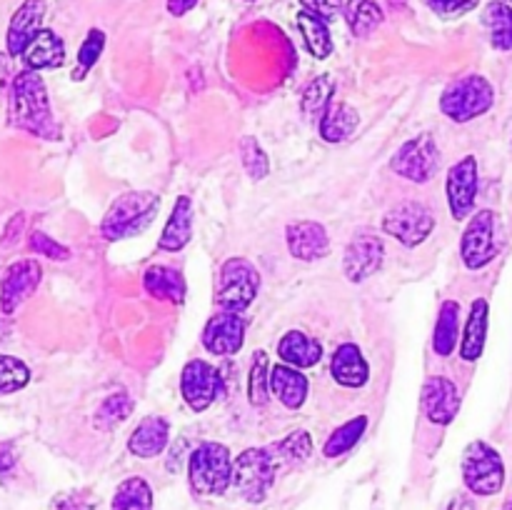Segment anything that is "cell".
Masks as SVG:
<instances>
[{"instance_id": "obj_1", "label": "cell", "mask_w": 512, "mask_h": 510, "mask_svg": "<svg viewBox=\"0 0 512 510\" xmlns=\"http://www.w3.org/2000/svg\"><path fill=\"white\" fill-rule=\"evenodd\" d=\"M8 120L13 128L38 135V138H60V128L53 118V110H50L48 90H45V83L38 75V70L25 68L23 73L13 78L8 98Z\"/></svg>"}, {"instance_id": "obj_2", "label": "cell", "mask_w": 512, "mask_h": 510, "mask_svg": "<svg viewBox=\"0 0 512 510\" xmlns=\"http://www.w3.org/2000/svg\"><path fill=\"white\" fill-rule=\"evenodd\" d=\"M160 208V198L150 190H133L113 200L100 223V235L105 240H123L143 233L153 223Z\"/></svg>"}, {"instance_id": "obj_3", "label": "cell", "mask_w": 512, "mask_h": 510, "mask_svg": "<svg viewBox=\"0 0 512 510\" xmlns=\"http://www.w3.org/2000/svg\"><path fill=\"white\" fill-rule=\"evenodd\" d=\"M280 463L270 448H248L233 463V488L248 503H263L278 478Z\"/></svg>"}, {"instance_id": "obj_4", "label": "cell", "mask_w": 512, "mask_h": 510, "mask_svg": "<svg viewBox=\"0 0 512 510\" xmlns=\"http://www.w3.org/2000/svg\"><path fill=\"white\" fill-rule=\"evenodd\" d=\"M190 485L198 495H223L233 485V458L223 443H203L188 463Z\"/></svg>"}, {"instance_id": "obj_5", "label": "cell", "mask_w": 512, "mask_h": 510, "mask_svg": "<svg viewBox=\"0 0 512 510\" xmlns=\"http://www.w3.org/2000/svg\"><path fill=\"white\" fill-rule=\"evenodd\" d=\"M495 103V90L483 75H465L455 80L440 98V110L455 123H468L488 113Z\"/></svg>"}, {"instance_id": "obj_6", "label": "cell", "mask_w": 512, "mask_h": 510, "mask_svg": "<svg viewBox=\"0 0 512 510\" xmlns=\"http://www.w3.org/2000/svg\"><path fill=\"white\" fill-rule=\"evenodd\" d=\"M463 480L475 495L500 493L505 485V465L498 450L485 440H473L463 453Z\"/></svg>"}, {"instance_id": "obj_7", "label": "cell", "mask_w": 512, "mask_h": 510, "mask_svg": "<svg viewBox=\"0 0 512 510\" xmlns=\"http://www.w3.org/2000/svg\"><path fill=\"white\" fill-rule=\"evenodd\" d=\"M260 290V273L255 270V265L245 258H230L225 260L223 268H220V280H218V305L223 310H235V313H243L250 303L255 300Z\"/></svg>"}, {"instance_id": "obj_8", "label": "cell", "mask_w": 512, "mask_h": 510, "mask_svg": "<svg viewBox=\"0 0 512 510\" xmlns=\"http://www.w3.org/2000/svg\"><path fill=\"white\" fill-rule=\"evenodd\" d=\"M435 228V215L420 200H403L395 208L388 210L383 220V230L388 235H393L398 243H403L405 248H418L420 243L428 240V235Z\"/></svg>"}, {"instance_id": "obj_9", "label": "cell", "mask_w": 512, "mask_h": 510, "mask_svg": "<svg viewBox=\"0 0 512 510\" xmlns=\"http://www.w3.org/2000/svg\"><path fill=\"white\" fill-rule=\"evenodd\" d=\"M438 163V145H435L433 135L423 133L418 135V138L400 145V150L393 155V160H390V168H393V173H398L400 178L405 180L428 183L435 175V170H438Z\"/></svg>"}, {"instance_id": "obj_10", "label": "cell", "mask_w": 512, "mask_h": 510, "mask_svg": "<svg viewBox=\"0 0 512 510\" xmlns=\"http://www.w3.org/2000/svg\"><path fill=\"white\" fill-rule=\"evenodd\" d=\"M180 390H183V398L195 413H203L210 405L218 400V395L223 393V378H220L218 370L213 368L205 360H190L183 368L180 375Z\"/></svg>"}, {"instance_id": "obj_11", "label": "cell", "mask_w": 512, "mask_h": 510, "mask_svg": "<svg viewBox=\"0 0 512 510\" xmlns=\"http://www.w3.org/2000/svg\"><path fill=\"white\" fill-rule=\"evenodd\" d=\"M460 255L470 270H480L495 258V213L478 210L460 240Z\"/></svg>"}, {"instance_id": "obj_12", "label": "cell", "mask_w": 512, "mask_h": 510, "mask_svg": "<svg viewBox=\"0 0 512 510\" xmlns=\"http://www.w3.org/2000/svg\"><path fill=\"white\" fill-rule=\"evenodd\" d=\"M445 190H448V205L453 218H468L475 208V195H478V160H475V155H465L448 170Z\"/></svg>"}, {"instance_id": "obj_13", "label": "cell", "mask_w": 512, "mask_h": 510, "mask_svg": "<svg viewBox=\"0 0 512 510\" xmlns=\"http://www.w3.org/2000/svg\"><path fill=\"white\" fill-rule=\"evenodd\" d=\"M40 278H43V268L38 265V260L25 258L10 265L3 275V283H0V308H3V313H15L35 293Z\"/></svg>"}, {"instance_id": "obj_14", "label": "cell", "mask_w": 512, "mask_h": 510, "mask_svg": "<svg viewBox=\"0 0 512 510\" xmlns=\"http://www.w3.org/2000/svg\"><path fill=\"white\" fill-rule=\"evenodd\" d=\"M385 258V245L380 235L373 233H360L350 240V245L345 248L343 258V270L348 275L350 283H363L370 275L378 273L383 268Z\"/></svg>"}, {"instance_id": "obj_15", "label": "cell", "mask_w": 512, "mask_h": 510, "mask_svg": "<svg viewBox=\"0 0 512 510\" xmlns=\"http://www.w3.org/2000/svg\"><path fill=\"white\" fill-rule=\"evenodd\" d=\"M245 343V318L235 310L213 315L203 330V345L213 355H235Z\"/></svg>"}, {"instance_id": "obj_16", "label": "cell", "mask_w": 512, "mask_h": 510, "mask_svg": "<svg viewBox=\"0 0 512 510\" xmlns=\"http://www.w3.org/2000/svg\"><path fill=\"white\" fill-rule=\"evenodd\" d=\"M420 403H423V410L430 423L450 425L460 410V390L453 380L438 375V378H430L423 385Z\"/></svg>"}, {"instance_id": "obj_17", "label": "cell", "mask_w": 512, "mask_h": 510, "mask_svg": "<svg viewBox=\"0 0 512 510\" xmlns=\"http://www.w3.org/2000/svg\"><path fill=\"white\" fill-rule=\"evenodd\" d=\"M48 3L45 0H25L18 10L13 13L8 25V35H5V45H8V55H23L30 40L43 30V18Z\"/></svg>"}, {"instance_id": "obj_18", "label": "cell", "mask_w": 512, "mask_h": 510, "mask_svg": "<svg viewBox=\"0 0 512 510\" xmlns=\"http://www.w3.org/2000/svg\"><path fill=\"white\" fill-rule=\"evenodd\" d=\"M285 238H288L290 255L305 263H313V260L325 258L330 253V238L325 225L315 223V220H298V223H290L285 230Z\"/></svg>"}, {"instance_id": "obj_19", "label": "cell", "mask_w": 512, "mask_h": 510, "mask_svg": "<svg viewBox=\"0 0 512 510\" xmlns=\"http://www.w3.org/2000/svg\"><path fill=\"white\" fill-rule=\"evenodd\" d=\"M170 440V425L168 420L160 418V415H148L138 423V428L133 430L128 440V450L135 458H155V455L163 453L168 448Z\"/></svg>"}, {"instance_id": "obj_20", "label": "cell", "mask_w": 512, "mask_h": 510, "mask_svg": "<svg viewBox=\"0 0 512 510\" xmlns=\"http://www.w3.org/2000/svg\"><path fill=\"white\" fill-rule=\"evenodd\" d=\"M330 373H333L335 383L345 385V388H363L370 378V365L358 345L343 343L333 353Z\"/></svg>"}, {"instance_id": "obj_21", "label": "cell", "mask_w": 512, "mask_h": 510, "mask_svg": "<svg viewBox=\"0 0 512 510\" xmlns=\"http://www.w3.org/2000/svg\"><path fill=\"white\" fill-rule=\"evenodd\" d=\"M190 238H193V203H190L188 195H183V198L175 200L173 213H170L163 235L158 240V248L178 253L190 243Z\"/></svg>"}, {"instance_id": "obj_22", "label": "cell", "mask_w": 512, "mask_h": 510, "mask_svg": "<svg viewBox=\"0 0 512 510\" xmlns=\"http://www.w3.org/2000/svg\"><path fill=\"white\" fill-rule=\"evenodd\" d=\"M270 390L278 395L285 408L298 410L308 398V378L293 365H275L270 370Z\"/></svg>"}, {"instance_id": "obj_23", "label": "cell", "mask_w": 512, "mask_h": 510, "mask_svg": "<svg viewBox=\"0 0 512 510\" xmlns=\"http://www.w3.org/2000/svg\"><path fill=\"white\" fill-rule=\"evenodd\" d=\"M278 355L285 365H293L298 370L313 368L323 358V345L310 335L300 333V330H290L278 343Z\"/></svg>"}, {"instance_id": "obj_24", "label": "cell", "mask_w": 512, "mask_h": 510, "mask_svg": "<svg viewBox=\"0 0 512 510\" xmlns=\"http://www.w3.org/2000/svg\"><path fill=\"white\" fill-rule=\"evenodd\" d=\"M28 70H53L65 63V43L53 30H40L23 53Z\"/></svg>"}, {"instance_id": "obj_25", "label": "cell", "mask_w": 512, "mask_h": 510, "mask_svg": "<svg viewBox=\"0 0 512 510\" xmlns=\"http://www.w3.org/2000/svg\"><path fill=\"white\" fill-rule=\"evenodd\" d=\"M488 300L478 298L470 308L468 315V323H465V335H463V343H460V358L465 363H475V360L483 355L485 350V338H488Z\"/></svg>"}, {"instance_id": "obj_26", "label": "cell", "mask_w": 512, "mask_h": 510, "mask_svg": "<svg viewBox=\"0 0 512 510\" xmlns=\"http://www.w3.org/2000/svg\"><path fill=\"white\" fill-rule=\"evenodd\" d=\"M358 123H360V115L353 105L335 103L333 100L318 123L320 138L328 140V143H343V140H348L350 135L358 130Z\"/></svg>"}, {"instance_id": "obj_27", "label": "cell", "mask_w": 512, "mask_h": 510, "mask_svg": "<svg viewBox=\"0 0 512 510\" xmlns=\"http://www.w3.org/2000/svg\"><path fill=\"white\" fill-rule=\"evenodd\" d=\"M143 285L148 290V295H153L155 300H168V303L175 305H180L185 300L183 275L175 268H168V265H153V268L145 270Z\"/></svg>"}, {"instance_id": "obj_28", "label": "cell", "mask_w": 512, "mask_h": 510, "mask_svg": "<svg viewBox=\"0 0 512 510\" xmlns=\"http://www.w3.org/2000/svg\"><path fill=\"white\" fill-rule=\"evenodd\" d=\"M483 25L490 33V43L498 50H512V5L493 0L483 10Z\"/></svg>"}, {"instance_id": "obj_29", "label": "cell", "mask_w": 512, "mask_h": 510, "mask_svg": "<svg viewBox=\"0 0 512 510\" xmlns=\"http://www.w3.org/2000/svg\"><path fill=\"white\" fill-rule=\"evenodd\" d=\"M458 330H460V305L455 300H445L440 305L438 323H435L433 348L440 358L453 355L455 345H458Z\"/></svg>"}, {"instance_id": "obj_30", "label": "cell", "mask_w": 512, "mask_h": 510, "mask_svg": "<svg viewBox=\"0 0 512 510\" xmlns=\"http://www.w3.org/2000/svg\"><path fill=\"white\" fill-rule=\"evenodd\" d=\"M298 28L303 33L305 45H308L310 53L318 60H325L330 53H333V38H330L328 23L318 15L308 13V10H300L298 13Z\"/></svg>"}, {"instance_id": "obj_31", "label": "cell", "mask_w": 512, "mask_h": 510, "mask_svg": "<svg viewBox=\"0 0 512 510\" xmlns=\"http://www.w3.org/2000/svg\"><path fill=\"white\" fill-rule=\"evenodd\" d=\"M133 413V398H130L125 390H118V393L108 395V398L100 403V408L95 410L93 428L103 430V433H110L113 428H118L120 423L130 418Z\"/></svg>"}, {"instance_id": "obj_32", "label": "cell", "mask_w": 512, "mask_h": 510, "mask_svg": "<svg viewBox=\"0 0 512 510\" xmlns=\"http://www.w3.org/2000/svg\"><path fill=\"white\" fill-rule=\"evenodd\" d=\"M345 20H348L350 30L358 38H365V35L373 33L380 23H383V10L378 8V3L373 0H348L343 5Z\"/></svg>"}, {"instance_id": "obj_33", "label": "cell", "mask_w": 512, "mask_h": 510, "mask_svg": "<svg viewBox=\"0 0 512 510\" xmlns=\"http://www.w3.org/2000/svg\"><path fill=\"white\" fill-rule=\"evenodd\" d=\"M110 510H153V490L143 478H128L118 485Z\"/></svg>"}, {"instance_id": "obj_34", "label": "cell", "mask_w": 512, "mask_h": 510, "mask_svg": "<svg viewBox=\"0 0 512 510\" xmlns=\"http://www.w3.org/2000/svg\"><path fill=\"white\" fill-rule=\"evenodd\" d=\"M333 90H335L333 78H330V75H318V78L305 88L303 100H300V108H303L305 118L318 120L320 123V118L325 115L328 105L333 103Z\"/></svg>"}, {"instance_id": "obj_35", "label": "cell", "mask_w": 512, "mask_h": 510, "mask_svg": "<svg viewBox=\"0 0 512 510\" xmlns=\"http://www.w3.org/2000/svg\"><path fill=\"white\" fill-rule=\"evenodd\" d=\"M365 428H368V418H365V415H358V418L348 420V423L340 425V428L330 435L328 443H325V448H323V453L328 455V458L345 455L348 450H353L355 445H358V440L363 438Z\"/></svg>"}, {"instance_id": "obj_36", "label": "cell", "mask_w": 512, "mask_h": 510, "mask_svg": "<svg viewBox=\"0 0 512 510\" xmlns=\"http://www.w3.org/2000/svg\"><path fill=\"white\" fill-rule=\"evenodd\" d=\"M270 450H273L278 463H303L313 453V440H310V433H305V430H295V433H290L288 438L280 440Z\"/></svg>"}, {"instance_id": "obj_37", "label": "cell", "mask_w": 512, "mask_h": 510, "mask_svg": "<svg viewBox=\"0 0 512 510\" xmlns=\"http://www.w3.org/2000/svg\"><path fill=\"white\" fill-rule=\"evenodd\" d=\"M30 370L23 360L13 358V355L0 353V395L18 393L28 385Z\"/></svg>"}, {"instance_id": "obj_38", "label": "cell", "mask_w": 512, "mask_h": 510, "mask_svg": "<svg viewBox=\"0 0 512 510\" xmlns=\"http://www.w3.org/2000/svg\"><path fill=\"white\" fill-rule=\"evenodd\" d=\"M268 390H270L268 355L260 350V353H255L253 368H250V380H248L250 403H253L255 408H263V405L268 403Z\"/></svg>"}, {"instance_id": "obj_39", "label": "cell", "mask_w": 512, "mask_h": 510, "mask_svg": "<svg viewBox=\"0 0 512 510\" xmlns=\"http://www.w3.org/2000/svg\"><path fill=\"white\" fill-rule=\"evenodd\" d=\"M103 48H105V33L103 30L93 28L78 50V65H75V70H73V80H83L85 75L93 70V65L98 63Z\"/></svg>"}, {"instance_id": "obj_40", "label": "cell", "mask_w": 512, "mask_h": 510, "mask_svg": "<svg viewBox=\"0 0 512 510\" xmlns=\"http://www.w3.org/2000/svg\"><path fill=\"white\" fill-rule=\"evenodd\" d=\"M240 160H243V168L248 170V175L253 180H263L265 175H268V155H265L263 145H260L253 135H245V138L240 140Z\"/></svg>"}, {"instance_id": "obj_41", "label": "cell", "mask_w": 512, "mask_h": 510, "mask_svg": "<svg viewBox=\"0 0 512 510\" xmlns=\"http://www.w3.org/2000/svg\"><path fill=\"white\" fill-rule=\"evenodd\" d=\"M48 510H95V503L88 490H65L50 500Z\"/></svg>"}, {"instance_id": "obj_42", "label": "cell", "mask_w": 512, "mask_h": 510, "mask_svg": "<svg viewBox=\"0 0 512 510\" xmlns=\"http://www.w3.org/2000/svg\"><path fill=\"white\" fill-rule=\"evenodd\" d=\"M30 250L38 255H45V258H50V260H68L70 258V250L65 248V245H60L58 240H53L50 235L40 233V230H35V233L30 235Z\"/></svg>"}, {"instance_id": "obj_43", "label": "cell", "mask_w": 512, "mask_h": 510, "mask_svg": "<svg viewBox=\"0 0 512 510\" xmlns=\"http://www.w3.org/2000/svg\"><path fill=\"white\" fill-rule=\"evenodd\" d=\"M428 3L433 5L435 13L445 15V18H458V15H465L478 8L480 0H428Z\"/></svg>"}, {"instance_id": "obj_44", "label": "cell", "mask_w": 512, "mask_h": 510, "mask_svg": "<svg viewBox=\"0 0 512 510\" xmlns=\"http://www.w3.org/2000/svg\"><path fill=\"white\" fill-rule=\"evenodd\" d=\"M300 3H303V10L318 15V18H323L325 23L333 20L335 15L343 10V0H300Z\"/></svg>"}, {"instance_id": "obj_45", "label": "cell", "mask_w": 512, "mask_h": 510, "mask_svg": "<svg viewBox=\"0 0 512 510\" xmlns=\"http://www.w3.org/2000/svg\"><path fill=\"white\" fill-rule=\"evenodd\" d=\"M23 228H25V215L18 213L13 220H10L8 228H5L3 238H0V248H13V245H18Z\"/></svg>"}, {"instance_id": "obj_46", "label": "cell", "mask_w": 512, "mask_h": 510, "mask_svg": "<svg viewBox=\"0 0 512 510\" xmlns=\"http://www.w3.org/2000/svg\"><path fill=\"white\" fill-rule=\"evenodd\" d=\"M13 465H15L13 448H10L8 443H3V445H0V475L8 473V470L13 468Z\"/></svg>"}, {"instance_id": "obj_47", "label": "cell", "mask_w": 512, "mask_h": 510, "mask_svg": "<svg viewBox=\"0 0 512 510\" xmlns=\"http://www.w3.org/2000/svg\"><path fill=\"white\" fill-rule=\"evenodd\" d=\"M198 5V0H168V10L173 15H185Z\"/></svg>"}, {"instance_id": "obj_48", "label": "cell", "mask_w": 512, "mask_h": 510, "mask_svg": "<svg viewBox=\"0 0 512 510\" xmlns=\"http://www.w3.org/2000/svg\"><path fill=\"white\" fill-rule=\"evenodd\" d=\"M445 510H478V508H475V503L470 498H465V495H458V498L450 500V505Z\"/></svg>"}, {"instance_id": "obj_49", "label": "cell", "mask_w": 512, "mask_h": 510, "mask_svg": "<svg viewBox=\"0 0 512 510\" xmlns=\"http://www.w3.org/2000/svg\"><path fill=\"white\" fill-rule=\"evenodd\" d=\"M10 80V58L5 53H0V90L8 85Z\"/></svg>"}, {"instance_id": "obj_50", "label": "cell", "mask_w": 512, "mask_h": 510, "mask_svg": "<svg viewBox=\"0 0 512 510\" xmlns=\"http://www.w3.org/2000/svg\"><path fill=\"white\" fill-rule=\"evenodd\" d=\"M8 333H10V323L8 320H0V340L8 338Z\"/></svg>"}, {"instance_id": "obj_51", "label": "cell", "mask_w": 512, "mask_h": 510, "mask_svg": "<svg viewBox=\"0 0 512 510\" xmlns=\"http://www.w3.org/2000/svg\"><path fill=\"white\" fill-rule=\"evenodd\" d=\"M503 510H512V500H510V503L508 505H505V508Z\"/></svg>"}, {"instance_id": "obj_52", "label": "cell", "mask_w": 512, "mask_h": 510, "mask_svg": "<svg viewBox=\"0 0 512 510\" xmlns=\"http://www.w3.org/2000/svg\"><path fill=\"white\" fill-rule=\"evenodd\" d=\"M505 3H512V0H505Z\"/></svg>"}]
</instances>
